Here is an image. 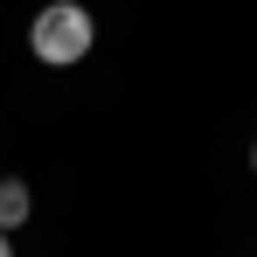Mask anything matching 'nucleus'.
Returning a JSON list of instances; mask_svg holds the SVG:
<instances>
[{
	"label": "nucleus",
	"instance_id": "nucleus-1",
	"mask_svg": "<svg viewBox=\"0 0 257 257\" xmlns=\"http://www.w3.org/2000/svg\"><path fill=\"white\" fill-rule=\"evenodd\" d=\"M90 42H97V21H90V7H77V0H49L42 14L28 21V49H35V63H49V70L84 63Z\"/></svg>",
	"mask_w": 257,
	"mask_h": 257
},
{
	"label": "nucleus",
	"instance_id": "nucleus-2",
	"mask_svg": "<svg viewBox=\"0 0 257 257\" xmlns=\"http://www.w3.org/2000/svg\"><path fill=\"white\" fill-rule=\"evenodd\" d=\"M28 215H35V195H28V181H14V174H7V181H0V229H21Z\"/></svg>",
	"mask_w": 257,
	"mask_h": 257
},
{
	"label": "nucleus",
	"instance_id": "nucleus-3",
	"mask_svg": "<svg viewBox=\"0 0 257 257\" xmlns=\"http://www.w3.org/2000/svg\"><path fill=\"white\" fill-rule=\"evenodd\" d=\"M0 257H14V243H7V229H0Z\"/></svg>",
	"mask_w": 257,
	"mask_h": 257
},
{
	"label": "nucleus",
	"instance_id": "nucleus-4",
	"mask_svg": "<svg viewBox=\"0 0 257 257\" xmlns=\"http://www.w3.org/2000/svg\"><path fill=\"white\" fill-rule=\"evenodd\" d=\"M250 174H257V139H250Z\"/></svg>",
	"mask_w": 257,
	"mask_h": 257
}]
</instances>
